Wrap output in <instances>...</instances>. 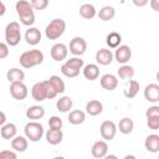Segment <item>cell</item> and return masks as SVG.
Instances as JSON below:
<instances>
[{"instance_id":"obj_1","label":"cell","mask_w":159,"mask_h":159,"mask_svg":"<svg viewBox=\"0 0 159 159\" xmlns=\"http://www.w3.org/2000/svg\"><path fill=\"white\" fill-rule=\"evenodd\" d=\"M15 10L20 19V22L25 26H32L35 24V12L34 7L31 6L30 1L27 0H19L15 4Z\"/></svg>"},{"instance_id":"obj_2","label":"cell","mask_w":159,"mask_h":159,"mask_svg":"<svg viewBox=\"0 0 159 159\" xmlns=\"http://www.w3.org/2000/svg\"><path fill=\"white\" fill-rule=\"evenodd\" d=\"M19 62L24 68H32L43 62V53L42 51L36 50V48L25 51L20 55Z\"/></svg>"},{"instance_id":"obj_3","label":"cell","mask_w":159,"mask_h":159,"mask_svg":"<svg viewBox=\"0 0 159 159\" xmlns=\"http://www.w3.org/2000/svg\"><path fill=\"white\" fill-rule=\"evenodd\" d=\"M66 30V22L62 19H53L51 20L46 29H45V35L48 40H57L63 35Z\"/></svg>"},{"instance_id":"obj_4","label":"cell","mask_w":159,"mask_h":159,"mask_svg":"<svg viewBox=\"0 0 159 159\" xmlns=\"http://www.w3.org/2000/svg\"><path fill=\"white\" fill-rule=\"evenodd\" d=\"M21 41V30L20 24L11 21L5 27V42L9 46H17Z\"/></svg>"},{"instance_id":"obj_5","label":"cell","mask_w":159,"mask_h":159,"mask_svg":"<svg viewBox=\"0 0 159 159\" xmlns=\"http://www.w3.org/2000/svg\"><path fill=\"white\" fill-rule=\"evenodd\" d=\"M24 132H25V137L30 142H39L43 135V125L37 120H31L25 124Z\"/></svg>"},{"instance_id":"obj_6","label":"cell","mask_w":159,"mask_h":159,"mask_svg":"<svg viewBox=\"0 0 159 159\" xmlns=\"http://www.w3.org/2000/svg\"><path fill=\"white\" fill-rule=\"evenodd\" d=\"M99 133H101V137L106 140V142H109L112 140L116 134H117V125L112 120H104L101 127H99Z\"/></svg>"},{"instance_id":"obj_7","label":"cell","mask_w":159,"mask_h":159,"mask_svg":"<svg viewBox=\"0 0 159 159\" xmlns=\"http://www.w3.org/2000/svg\"><path fill=\"white\" fill-rule=\"evenodd\" d=\"M70 52L75 56H82L86 50H87V42L83 37L76 36L70 41V47H68Z\"/></svg>"},{"instance_id":"obj_8","label":"cell","mask_w":159,"mask_h":159,"mask_svg":"<svg viewBox=\"0 0 159 159\" xmlns=\"http://www.w3.org/2000/svg\"><path fill=\"white\" fill-rule=\"evenodd\" d=\"M10 94L17 101H24L29 94V89L24 82H14L10 83Z\"/></svg>"},{"instance_id":"obj_9","label":"cell","mask_w":159,"mask_h":159,"mask_svg":"<svg viewBox=\"0 0 159 159\" xmlns=\"http://www.w3.org/2000/svg\"><path fill=\"white\" fill-rule=\"evenodd\" d=\"M132 57V50L129 46L127 45H119L116 48V52L113 53V58L118 62V63H127Z\"/></svg>"},{"instance_id":"obj_10","label":"cell","mask_w":159,"mask_h":159,"mask_svg":"<svg viewBox=\"0 0 159 159\" xmlns=\"http://www.w3.org/2000/svg\"><path fill=\"white\" fill-rule=\"evenodd\" d=\"M50 53H51L52 60L60 62V61H63V60L67 57V55H68V48H67V46H66L65 43L58 42V43H55V45L51 47Z\"/></svg>"},{"instance_id":"obj_11","label":"cell","mask_w":159,"mask_h":159,"mask_svg":"<svg viewBox=\"0 0 159 159\" xmlns=\"http://www.w3.org/2000/svg\"><path fill=\"white\" fill-rule=\"evenodd\" d=\"M91 154L93 158L97 159H102L108 154V144L106 140H97L96 143H93L92 148H91Z\"/></svg>"},{"instance_id":"obj_12","label":"cell","mask_w":159,"mask_h":159,"mask_svg":"<svg viewBox=\"0 0 159 159\" xmlns=\"http://www.w3.org/2000/svg\"><path fill=\"white\" fill-rule=\"evenodd\" d=\"M113 60V52L109 48H99L96 52V62L101 66H108Z\"/></svg>"},{"instance_id":"obj_13","label":"cell","mask_w":159,"mask_h":159,"mask_svg":"<svg viewBox=\"0 0 159 159\" xmlns=\"http://www.w3.org/2000/svg\"><path fill=\"white\" fill-rule=\"evenodd\" d=\"M144 98L150 103L159 101V86L157 83H149L144 88Z\"/></svg>"},{"instance_id":"obj_14","label":"cell","mask_w":159,"mask_h":159,"mask_svg":"<svg viewBox=\"0 0 159 159\" xmlns=\"http://www.w3.org/2000/svg\"><path fill=\"white\" fill-rule=\"evenodd\" d=\"M41 31L37 27H29L25 32V41L30 45V46H36L37 43H40L41 41Z\"/></svg>"},{"instance_id":"obj_15","label":"cell","mask_w":159,"mask_h":159,"mask_svg":"<svg viewBox=\"0 0 159 159\" xmlns=\"http://www.w3.org/2000/svg\"><path fill=\"white\" fill-rule=\"evenodd\" d=\"M99 82H101L102 88L106 89V91H113L118 86V78L114 75H112V73L103 75L101 77V80H99Z\"/></svg>"},{"instance_id":"obj_16","label":"cell","mask_w":159,"mask_h":159,"mask_svg":"<svg viewBox=\"0 0 159 159\" xmlns=\"http://www.w3.org/2000/svg\"><path fill=\"white\" fill-rule=\"evenodd\" d=\"M29 147V139L24 135H15L11 139V148L17 153H24Z\"/></svg>"},{"instance_id":"obj_17","label":"cell","mask_w":159,"mask_h":159,"mask_svg":"<svg viewBox=\"0 0 159 159\" xmlns=\"http://www.w3.org/2000/svg\"><path fill=\"white\" fill-rule=\"evenodd\" d=\"M31 96L35 101L37 102H42L45 99H47V94H46V88L43 86L42 82H36L32 88H31Z\"/></svg>"},{"instance_id":"obj_18","label":"cell","mask_w":159,"mask_h":159,"mask_svg":"<svg viewBox=\"0 0 159 159\" xmlns=\"http://www.w3.org/2000/svg\"><path fill=\"white\" fill-rule=\"evenodd\" d=\"M62 139H63V132H62V129H52V128H50L46 132V140L51 145L60 144L62 142Z\"/></svg>"},{"instance_id":"obj_19","label":"cell","mask_w":159,"mask_h":159,"mask_svg":"<svg viewBox=\"0 0 159 159\" xmlns=\"http://www.w3.org/2000/svg\"><path fill=\"white\" fill-rule=\"evenodd\" d=\"M82 72H83V76L86 80L94 81L99 76V67L96 63H88L82 67Z\"/></svg>"},{"instance_id":"obj_20","label":"cell","mask_w":159,"mask_h":159,"mask_svg":"<svg viewBox=\"0 0 159 159\" xmlns=\"http://www.w3.org/2000/svg\"><path fill=\"white\" fill-rule=\"evenodd\" d=\"M103 112V104L101 101L98 99H91L89 102H87L86 104V113L89 114V116H98Z\"/></svg>"},{"instance_id":"obj_21","label":"cell","mask_w":159,"mask_h":159,"mask_svg":"<svg viewBox=\"0 0 159 159\" xmlns=\"http://www.w3.org/2000/svg\"><path fill=\"white\" fill-rule=\"evenodd\" d=\"M123 92H124V96L127 97V98H134L137 94H138V92H139V82L138 81H135V80H128L127 81V84H125V87H124V89H123Z\"/></svg>"},{"instance_id":"obj_22","label":"cell","mask_w":159,"mask_h":159,"mask_svg":"<svg viewBox=\"0 0 159 159\" xmlns=\"http://www.w3.org/2000/svg\"><path fill=\"white\" fill-rule=\"evenodd\" d=\"M17 133V128L14 123H5L1 125V129H0V135L2 139H6V140H11Z\"/></svg>"},{"instance_id":"obj_23","label":"cell","mask_w":159,"mask_h":159,"mask_svg":"<svg viewBox=\"0 0 159 159\" xmlns=\"http://www.w3.org/2000/svg\"><path fill=\"white\" fill-rule=\"evenodd\" d=\"M144 147L150 153H158L159 152V135L149 134L144 140Z\"/></svg>"},{"instance_id":"obj_24","label":"cell","mask_w":159,"mask_h":159,"mask_svg":"<svg viewBox=\"0 0 159 159\" xmlns=\"http://www.w3.org/2000/svg\"><path fill=\"white\" fill-rule=\"evenodd\" d=\"M25 114L31 120H39L45 116V108L42 106H31L26 109Z\"/></svg>"},{"instance_id":"obj_25","label":"cell","mask_w":159,"mask_h":159,"mask_svg":"<svg viewBox=\"0 0 159 159\" xmlns=\"http://www.w3.org/2000/svg\"><path fill=\"white\" fill-rule=\"evenodd\" d=\"M6 78L10 83H14V82H24L25 80V72L17 67H14V68H10L7 72H6Z\"/></svg>"},{"instance_id":"obj_26","label":"cell","mask_w":159,"mask_h":159,"mask_svg":"<svg viewBox=\"0 0 159 159\" xmlns=\"http://www.w3.org/2000/svg\"><path fill=\"white\" fill-rule=\"evenodd\" d=\"M117 129H119V132L122 134H130L134 129V122L133 119H130L129 117H124L119 120L118 125H117Z\"/></svg>"},{"instance_id":"obj_27","label":"cell","mask_w":159,"mask_h":159,"mask_svg":"<svg viewBox=\"0 0 159 159\" xmlns=\"http://www.w3.org/2000/svg\"><path fill=\"white\" fill-rule=\"evenodd\" d=\"M72 106H73V102H72V99H71L68 96H62V97H60V99H57V102H56V108H57V111H60V112H62V113L70 112V109H72Z\"/></svg>"},{"instance_id":"obj_28","label":"cell","mask_w":159,"mask_h":159,"mask_svg":"<svg viewBox=\"0 0 159 159\" xmlns=\"http://www.w3.org/2000/svg\"><path fill=\"white\" fill-rule=\"evenodd\" d=\"M68 122L73 125H78V124H82L84 120H86V113L83 111H80V109H75V111H71L70 114H68Z\"/></svg>"},{"instance_id":"obj_29","label":"cell","mask_w":159,"mask_h":159,"mask_svg":"<svg viewBox=\"0 0 159 159\" xmlns=\"http://www.w3.org/2000/svg\"><path fill=\"white\" fill-rule=\"evenodd\" d=\"M96 14H97L96 7H94L92 4L86 2V4H83V5L80 6V15H81L83 19H86V20L93 19V17L96 16Z\"/></svg>"},{"instance_id":"obj_30","label":"cell","mask_w":159,"mask_h":159,"mask_svg":"<svg viewBox=\"0 0 159 159\" xmlns=\"http://www.w3.org/2000/svg\"><path fill=\"white\" fill-rule=\"evenodd\" d=\"M114 16H116V9H114L113 6H111V5L103 6V7L99 10V12H98L99 20H102V21H104V22L111 21Z\"/></svg>"},{"instance_id":"obj_31","label":"cell","mask_w":159,"mask_h":159,"mask_svg":"<svg viewBox=\"0 0 159 159\" xmlns=\"http://www.w3.org/2000/svg\"><path fill=\"white\" fill-rule=\"evenodd\" d=\"M122 42V35L117 31H112L106 37V43L109 48H117Z\"/></svg>"},{"instance_id":"obj_32","label":"cell","mask_w":159,"mask_h":159,"mask_svg":"<svg viewBox=\"0 0 159 159\" xmlns=\"http://www.w3.org/2000/svg\"><path fill=\"white\" fill-rule=\"evenodd\" d=\"M117 75H118V77H119L120 80L128 81V80L133 78V76H134V68H133L132 66L124 63V65H122V66L119 67V70L117 71Z\"/></svg>"},{"instance_id":"obj_33","label":"cell","mask_w":159,"mask_h":159,"mask_svg":"<svg viewBox=\"0 0 159 159\" xmlns=\"http://www.w3.org/2000/svg\"><path fill=\"white\" fill-rule=\"evenodd\" d=\"M48 81L51 82V84H52V86H53V88L56 89L57 94H60V93H63V92H65V89H66V84H65L63 80H62L60 76L53 75V76H51V77L48 78Z\"/></svg>"},{"instance_id":"obj_34","label":"cell","mask_w":159,"mask_h":159,"mask_svg":"<svg viewBox=\"0 0 159 159\" xmlns=\"http://www.w3.org/2000/svg\"><path fill=\"white\" fill-rule=\"evenodd\" d=\"M61 73H62L63 76L68 77V78H75V77H77V76L80 75V70H76V68L70 67L68 65L63 63V65L61 66Z\"/></svg>"},{"instance_id":"obj_35","label":"cell","mask_w":159,"mask_h":159,"mask_svg":"<svg viewBox=\"0 0 159 159\" xmlns=\"http://www.w3.org/2000/svg\"><path fill=\"white\" fill-rule=\"evenodd\" d=\"M66 65H68L70 67H73V68L81 71L82 67L84 66V61H83L80 56H76V57H72V58L67 60V61H66Z\"/></svg>"},{"instance_id":"obj_36","label":"cell","mask_w":159,"mask_h":159,"mask_svg":"<svg viewBox=\"0 0 159 159\" xmlns=\"http://www.w3.org/2000/svg\"><path fill=\"white\" fill-rule=\"evenodd\" d=\"M42 83H43V86H45V88H46L47 98H48V99L55 98V97L57 96V92H56V89L53 88V86L51 84V82H50L48 80H45V81H42Z\"/></svg>"},{"instance_id":"obj_37","label":"cell","mask_w":159,"mask_h":159,"mask_svg":"<svg viewBox=\"0 0 159 159\" xmlns=\"http://www.w3.org/2000/svg\"><path fill=\"white\" fill-rule=\"evenodd\" d=\"M62 125H63V122L60 117L57 116H52L50 117L48 119V127L52 128V129H62Z\"/></svg>"},{"instance_id":"obj_38","label":"cell","mask_w":159,"mask_h":159,"mask_svg":"<svg viewBox=\"0 0 159 159\" xmlns=\"http://www.w3.org/2000/svg\"><path fill=\"white\" fill-rule=\"evenodd\" d=\"M34 10H45L48 6V0H30Z\"/></svg>"},{"instance_id":"obj_39","label":"cell","mask_w":159,"mask_h":159,"mask_svg":"<svg viewBox=\"0 0 159 159\" xmlns=\"http://www.w3.org/2000/svg\"><path fill=\"white\" fill-rule=\"evenodd\" d=\"M147 125L152 130H157L159 128V116L155 117H148L147 118Z\"/></svg>"},{"instance_id":"obj_40","label":"cell","mask_w":159,"mask_h":159,"mask_svg":"<svg viewBox=\"0 0 159 159\" xmlns=\"http://www.w3.org/2000/svg\"><path fill=\"white\" fill-rule=\"evenodd\" d=\"M16 159L17 154L15 150H1L0 152V159Z\"/></svg>"},{"instance_id":"obj_41","label":"cell","mask_w":159,"mask_h":159,"mask_svg":"<svg viewBox=\"0 0 159 159\" xmlns=\"http://www.w3.org/2000/svg\"><path fill=\"white\" fill-rule=\"evenodd\" d=\"M9 56V45L6 42H0V60H4Z\"/></svg>"},{"instance_id":"obj_42","label":"cell","mask_w":159,"mask_h":159,"mask_svg":"<svg viewBox=\"0 0 159 159\" xmlns=\"http://www.w3.org/2000/svg\"><path fill=\"white\" fill-rule=\"evenodd\" d=\"M155 116H159V107L158 106H152L147 109L145 112V117H155Z\"/></svg>"},{"instance_id":"obj_43","label":"cell","mask_w":159,"mask_h":159,"mask_svg":"<svg viewBox=\"0 0 159 159\" xmlns=\"http://www.w3.org/2000/svg\"><path fill=\"white\" fill-rule=\"evenodd\" d=\"M149 5L154 11H159V0H149Z\"/></svg>"},{"instance_id":"obj_44","label":"cell","mask_w":159,"mask_h":159,"mask_svg":"<svg viewBox=\"0 0 159 159\" xmlns=\"http://www.w3.org/2000/svg\"><path fill=\"white\" fill-rule=\"evenodd\" d=\"M133 1V4L135 5V6H138V7H143V6H145L148 2H149V0H132Z\"/></svg>"},{"instance_id":"obj_45","label":"cell","mask_w":159,"mask_h":159,"mask_svg":"<svg viewBox=\"0 0 159 159\" xmlns=\"http://www.w3.org/2000/svg\"><path fill=\"white\" fill-rule=\"evenodd\" d=\"M5 12H6V6H5V4L0 0V17H1V16H4V15H5Z\"/></svg>"},{"instance_id":"obj_46","label":"cell","mask_w":159,"mask_h":159,"mask_svg":"<svg viewBox=\"0 0 159 159\" xmlns=\"http://www.w3.org/2000/svg\"><path fill=\"white\" fill-rule=\"evenodd\" d=\"M5 123H6V114L0 111V127H1L2 124H5Z\"/></svg>"},{"instance_id":"obj_47","label":"cell","mask_w":159,"mask_h":159,"mask_svg":"<svg viewBox=\"0 0 159 159\" xmlns=\"http://www.w3.org/2000/svg\"><path fill=\"white\" fill-rule=\"evenodd\" d=\"M104 158H107V159H109V158H113V159H117V155H112V154H109V155H108V154H107V155H106Z\"/></svg>"}]
</instances>
